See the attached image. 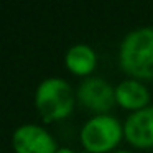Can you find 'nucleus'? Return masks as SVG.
I'll return each instance as SVG.
<instances>
[{"instance_id": "1", "label": "nucleus", "mask_w": 153, "mask_h": 153, "mask_svg": "<svg viewBox=\"0 0 153 153\" xmlns=\"http://www.w3.org/2000/svg\"><path fill=\"white\" fill-rule=\"evenodd\" d=\"M122 69L137 79H153V28L133 30L123 38L119 51Z\"/></svg>"}, {"instance_id": "2", "label": "nucleus", "mask_w": 153, "mask_h": 153, "mask_svg": "<svg viewBox=\"0 0 153 153\" xmlns=\"http://www.w3.org/2000/svg\"><path fill=\"white\" fill-rule=\"evenodd\" d=\"M35 105L45 122L66 119L74 109V94L66 81L48 77L38 86Z\"/></svg>"}, {"instance_id": "3", "label": "nucleus", "mask_w": 153, "mask_h": 153, "mask_svg": "<svg viewBox=\"0 0 153 153\" xmlns=\"http://www.w3.org/2000/svg\"><path fill=\"white\" fill-rule=\"evenodd\" d=\"M123 127L112 115H97L84 123L81 143L91 153H105L119 145Z\"/></svg>"}, {"instance_id": "4", "label": "nucleus", "mask_w": 153, "mask_h": 153, "mask_svg": "<svg viewBox=\"0 0 153 153\" xmlns=\"http://www.w3.org/2000/svg\"><path fill=\"white\" fill-rule=\"evenodd\" d=\"M77 99L87 110L104 115L114 107L115 89L102 77H86L77 87Z\"/></svg>"}, {"instance_id": "5", "label": "nucleus", "mask_w": 153, "mask_h": 153, "mask_svg": "<svg viewBox=\"0 0 153 153\" xmlns=\"http://www.w3.org/2000/svg\"><path fill=\"white\" fill-rule=\"evenodd\" d=\"M13 148L17 153H56L58 146L54 138L40 125L27 123L13 132Z\"/></svg>"}, {"instance_id": "6", "label": "nucleus", "mask_w": 153, "mask_h": 153, "mask_svg": "<svg viewBox=\"0 0 153 153\" xmlns=\"http://www.w3.org/2000/svg\"><path fill=\"white\" fill-rule=\"evenodd\" d=\"M123 135L137 148H153V105L130 114L123 123Z\"/></svg>"}, {"instance_id": "7", "label": "nucleus", "mask_w": 153, "mask_h": 153, "mask_svg": "<svg viewBox=\"0 0 153 153\" xmlns=\"http://www.w3.org/2000/svg\"><path fill=\"white\" fill-rule=\"evenodd\" d=\"M115 100L123 109L137 112V110L148 107L150 94H148V89L140 81L127 79L115 87Z\"/></svg>"}, {"instance_id": "8", "label": "nucleus", "mask_w": 153, "mask_h": 153, "mask_svg": "<svg viewBox=\"0 0 153 153\" xmlns=\"http://www.w3.org/2000/svg\"><path fill=\"white\" fill-rule=\"evenodd\" d=\"M66 68L76 76H87L96 69V53L87 45H76L66 53Z\"/></svg>"}, {"instance_id": "9", "label": "nucleus", "mask_w": 153, "mask_h": 153, "mask_svg": "<svg viewBox=\"0 0 153 153\" xmlns=\"http://www.w3.org/2000/svg\"><path fill=\"white\" fill-rule=\"evenodd\" d=\"M56 153H74V152H73L71 148H59Z\"/></svg>"}, {"instance_id": "10", "label": "nucleus", "mask_w": 153, "mask_h": 153, "mask_svg": "<svg viewBox=\"0 0 153 153\" xmlns=\"http://www.w3.org/2000/svg\"><path fill=\"white\" fill-rule=\"evenodd\" d=\"M115 153H130V152H127V150H119V152H115Z\"/></svg>"}]
</instances>
